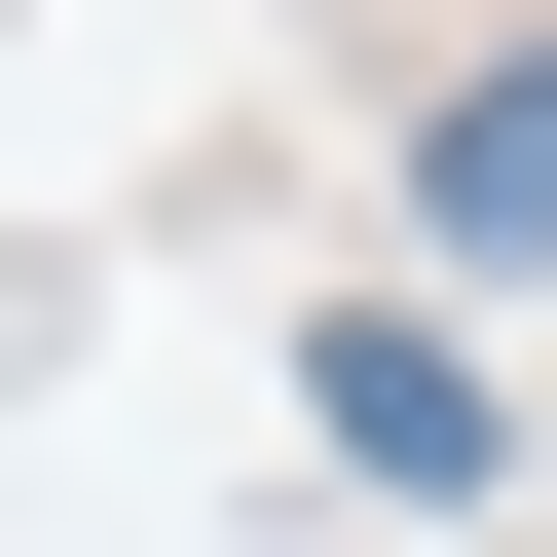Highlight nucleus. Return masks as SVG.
<instances>
[{
  "instance_id": "1",
  "label": "nucleus",
  "mask_w": 557,
  "mask_h": 557,
  "mask_svg": "<svg viewBox=\"0 0 557 557\" xmlns=\"http://www.w3.org/2000/svg\"><path fill=\"white\" fill-rule=\"evenodd\" d=\"M298 409H335V483H483V372H446L409 298H335V335H298Z\"/></svg>"
},
{
  "instance_id": "2",
  "label": "nucleus",
  "mask_w": 557,
  "mask_h": 557,
  "mask_svg": "<svg viewBox=\"0 0 557 557\" xmlns=\"http://www.w3.org/2000/svg\"><path fill=\"white\" fill-rule=\"evenodd\" d=\"M409 223H446V260H557V75H483V112L409 149Z\"/></svg>"
}]
</instances>
